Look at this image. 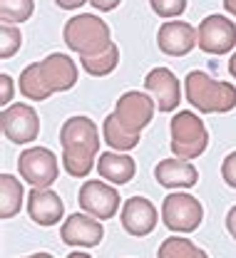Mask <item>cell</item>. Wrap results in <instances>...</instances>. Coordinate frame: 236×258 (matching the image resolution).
<instances>
[{
	"mask_svg": "<svg viewBox=\"0 0 236 258\" xmlns=\"http://www.w3.org/2000/svg\"><path fill=\"white\" fill-rule=\"evenodd\" d=\"M63 40L80 57H95V55H102L104 50H109L112 32L102 18L92 15V13H82L65 23Z\"/></svg>",
	"mask_w": 236,
	"mask_h": 258,
	"instance_id": "obj_2",
	"label": "cell"
},
{
	"mask_svg": "<svg viewBox=\"0 0 236 258\" xmlns=\"http://www.w3.org/2000/svg\"><path fill=\"white\" fill-rule=\"evenodd\" d=\"M162 219L169 231L192 233L202 224L204 209L199 199H194L192 194H169L162 204Z\"/></svg>",
	"mask_w": 236,
	"mask_h": 258,
	"instance_id": "obj_5",
	"label": "cell"
},
{
	"mask_svg": "<svg viewBox=\"0 0 236 258\" xmlns=\"http://www.w3.org/2000/svg\"><path fill=\"white\" fill-rule=\"evenodd\" d=\"M28 214L37 226H55L65 214V204L50 189H33L28 196Z\"/></svg>",
	"mask_w": 236,
	"mask_h": 258,
	"instance_id": "obj_16",
	"label": "cell"
},
{
	"mask_svg": "<svg viewBox=\"0 0 236 258\" xmlns=\"http://www.w3.org/2000/svg\"><path fill=\"white\" fill-rule=\"evenodd\" d=\"M104 228L100 219L90 216V214H72L65 219V224L60 228V238L68 246H82V248H95L102 243Z\"/></svg>",
	"mask_w": 236,
	"mask_h": 258,
	"instance_id": "obj_13",
	"label": "cell"
},
{
	"mask_svg": "<svg viewBox=\"0 0 236 258\" xmlns=\"http://www.w3.org/2000/svg\"><path fill=\"white\" fill-rule=\"evenodd\" d=\"M35 70H37V77H40L42 87L47 90V95L68 92L77 82V64L63 52H52L50 57L35 62Z\"/></svg>",
	"mask_w": 236,
	"mask_h": 258,
	"instance_id": "obj_8",
	"label": "cell"
},
{
	"mask_svg": "<svg viewBox=\"0 0 236 258\" xmlns=\"http://www.w3.org/2000/svg\"><path fill=\"white\" fill-rule=\"evenodd\" d=\"M35 0H0V18L5 25L25 23L33 18Z\"/></svg>",
	"mask_w": 236,
	"mask_h": 258,
	"instance_id": "obj_24",
	"label": "cell"
},
{
	"mask_svg": "<svg viewBox=\"0 0 236 258\" xmlns=\"http://www.w3.org/2000/svg\"><path fill=\"white\" fill-rule=\"evenodd\" d=\"M229 72H231V77L236 80V52L231 55V60H229Z\"/></svg>",
	"mask_w": 236,
	"mask_h": 258,
	"instance_id": "obj_34",
	"label": "cell"
},
{
	"mask_svg": "<svg viewBox=\"0 0 236 258\" xmlns=\"http://www.w3.org/2000/svg\"><path fill=\"white\" fill-rule=\"evenodd\" d=\"M77 201L82 211L95 219H112L120 209V194L104 181H85L77 194Z\"/></svg>",
	"mask_w": 236,
	"mask_h": 258,
	"instance_id": "obj_10",
	"label": "cell"
},
{
	"mask_svg": "<svg viewBox=\"0 0 236 258\" xmlns=\"http://www.w3.org/2000/svg\"><path fill=\"white\" fill-rule=\"evenodd\" d=\"M13 92H15V87H13V77H10V75H0V104L10 107Z\"/></svg>",
	"mask_w": 236,
	"mask_h": 258,
	"instance_id": "obj_29",
	"label": "cell"
},
{
	"mask_svg": "<svg viewBox=\"0 0 236 258\" xmlns=\"http://www.w3.org/2000/svg\"><path fill=\"white\" fill-rule=\"evenodd\" d=\"M18 171L33 189H50L57 179V157L47 147H30L18 157Z\"/></svg>",
	"mask_w": 236,
	"mask_h": 258,
	"instance_id": "obj_4",
	"label": "cell"
},
{
	"mask_svg": "<svg viewBox=\"0 0 236 258\" xmlns=\"http://www.w3.org/2000/svg\"><path fill=\"white\" fill-rule=\"evenodd\" d=\"M63 10H75V8H82L85 3H90V0H55Z\"/></svg>",
	"mask_w": 236,
	"mask_h": 258,
	"instance_id": "obj_32",
	"label": "cell"
},
{
	"mask_svg": "<svg viewBox=\"0 0 236 258\" xmlns=\"http://www.w3.org/2000/svg\"><path fill=\"white\" fill-rule=\"evenodd\" d=\"M23 258H55L52 253H33V256H23Z\"/></svg>",
	"mask_w": 236,
	"mask_h": 258,
	"instance_id": "obj_35",
	"label": "cell"
},
{
	"mask_svg": "<svg viewBox=\"0 0 236 258\" xmlns=\"http://www.w3.org/2000/svg\"><path fill=\"white\" fill-rule=\"evenodd\" d=\"M20 92L28 97V99H33V102H40V99H47V90L42 87V82H40V77H37V70H35V62L28 64L25 70H23V75H20Z\"/></svg>",
	"mask_w": 236,
	"mask_h": 258,
	"instance_id": "obj_25",
	"label": "cell"
},
{
	"mask_svg": "<svg viewBox=\"0 0 236 258\" xmlns=\"http://www.w3.org/2000/svg\"><path fill=\"white\" fill-rule=\"evenodd\" d=\"M157 219H159V216H157L154 204H152L149 199H144V196L127 199L125 206H122V216H120L122 228H125L130 236H135V238L149 236V233L157 228Z\"/></svg>",
	"mask_w": 236,
	"mask_h": 258,
	"instance_id": "obj_12",
	"label": "cell"
},
{
	"mask_svg": "<svg viewBox=\"0 0 236 258\" xmlns=\"http://www.w3.org/2000/svg\"><path fill=\"white\" fill-rule=\"evenodd\" d=\"M90 3H92L97 10H114L122 0H90Z\"/></svg>",
	"mask_w": 236,
	"mask_h": 258,
	"instance_id": "obj_31",
	"label": "cell"
},
{
	"mask_svg": "<svg viewBox=\"0 0 236 258\" xmlns=\"http://www.w3.org/2000/svg\"><path fill=\"white\" fill-rule=\"evenodd\" d=\"M221 176H224V181H226L231 189H236V152H231V154L224 159V164H221Z\"/></svg>",
	"mask_w": 236,
	"mask_h": 258,
	"instance_id": "obj_28",
	"label": "cell"
},
{
	"mask_svg": "<svg viewBox=\"0 0 236 258\" xmlns=\"http://www.w3.org/2000/svg\"><path fill=\"white\" fill-rule=\"evenodd\" d=\"M60 144L63 149H87L92 154L100 152V137L97 127L87 117H72L60 129Z\"/></svg>",
	"mask_w": 236,
	"mask_h": 258,
	"instance_id": "obj_15",
	"label": "cell"
},
{
	"mask_svg": "<svg viewBox=\"0 0 236 258\" xmlns=\"http://www.w3.org/2000/svg\"><path fill=\"white\" fill-rule=\"evenodd\" d=\"M114 117H117V122L127 132L139 134L154 117V102H152V97H147L144 92H125L117 99Z\"/></svg>",
	"mask_w": 236,
	"mask_h": 258,
	"instance_id": "obj_9",
	"label": "cell"
},
{
	"mask_svg": "<svg viewBox=\"0 0 236 258\" xmlns=\"http://www.w3.org/2000/svg\"><path fill=\"white\" fill-rule=\"evenodd\" d=\"M154 176L162 186L167 189H192L199 181V171L194 169V164L182 159H164L157 164Z\"/></svg>",
	"mask_w": 236,
	"mask_h": 258,
	"instance_id": "obj_17",
	"label": "cell"
},
{
	"mask_svg": "<svg viewBox=\"0 0 236 258\" xmlns=\"http://www.w3.org/2000/svg\"><path fill=\"white\" fill-rule=\"evenodd\" d=\"M68 258H92V256H87V253H70Z\"/></svg>",
	"mask_w": 236,
	"mask_h": 258,
	"instance_id": "obj_36",
	"label": "cell"
},
{
	"mask_svg": "<svg viewBox=\"0 0 236 258\" xmlns=\"http://www.w3.org/2000/svg\"><path fill=\"white\" fill-rule=\"evenodd\" d=\"M97 171H100L102 179H107L109 184H127L137 174V164H135V159L127 157V154L107 152V154H102L100 161H97Z\"/></svg>",
	"mask_w": 236,
	"mask_h": 258,
	"instance_id": "obj_18",
	"label": "cell"
},
{
	"mask_svg": "<svg viewBox=\"0 0 236 258\" xmlns=\"http://www.w3.org/2000/svg\"><path fill=\"white\" fill-rule=\"evenodd\" d=\"M144 87L157 99V109H159V112H171V109H176L179 102H182L179 80L174 77V72H171L169 67H154V70L144 77Z\"/></svg>",
	"mask_w": 236,
	"mask_h": 258,
	"instance_id": "obj_14",
	"label": "cell"
},
{
	"mask_svg": "<svg viewBox=\"0 0 236 258\" xmlns=\"http://www.w3.org/2000/svg\"><path fill=\"white\" fill-rule=\"evenodd\" d=\"M224 8L236 18V0H224Z\"/></svg>",
	"mask_w": 236,
	"mask_h": 258,
	"instance_id": "obj_33",
	"label": "cell"
},
{
	"mask_svg": "<svg viewBox=\"0 0 236 258\" xmlns=\"http://www.w3.org/2000/svg\"><path fill=\"white\" fill-rule=\"evenodd\" d=\"M157 258H209L206 251H202L199 246H194L189 238H167L159 251H157Z\"/></svg>",
	"mask_w": 236,
	"mask_h": 258,
	"instance_id": "obj_22",
	"label": "cell"
},
{
	"mask_svg": "<svg viewBox=\"0 0 236 258\" xmlns=\"http://www.w3.org/2000/svg\"><path fill=\"white\" fill-rule=\"evenodd\" d=\"M184 85L187 99L204 114H226L236 107V87L231 82H219L202 70H192Z\"/></svg>",
	"mask_w": 236,
	"mask_h": 258,
	"instance_id": "obj_1",
	"label": "cell"
},
{
	"mask_svg": "<svg viewBox=\"0 0 236 258\" xmlns=\"http://www.w3.org/2000/svg\"><path fill=\"white\" fill-rule=\"evenodd\" d=\"M0 127H3V134H5L8 142L28 144V142L37 139V134H40V117L30 104L15 102V104L3 109Z\"/></svg>",
	"mask_w": 236,
	"mask_h": 258,
	"instance_id": "obj_6",
	"label": "cell"
},
{
	"mask_svg": "<svg viewBox=\"0 0 236 258\" xmlns=\"http://www.w3.org/2000/svg\"><path fill=\"white\" fill-rule=\"evenodd\" d=\"M157 45L164 55L184 57L199 45V32L184 20H169L157 32Z\"/></svg>",
	"mask_w": 236,
	"mask_h": 258,
	"instance_id": "obj_11",
	"label": "cell"
},
{
	"mask_svg": "<svg viewBox=\"0 0 236 258\" xmlns=\"http://www.w3.org/2000/svg\"><path fill=\"white\" fill-rule=\"evenodd\" d=\"M95 157L92 152L87 149H63V166L70 176L75 179H82L92 171V164H95Z\"/></svg>",
	"mask_w": 236,
	"mask_h": 258,
	"instance_id": "obj_21",
	"label": "cell"
},
{
	"mask_svg": "<svg viewBox=\"0 0 236 258\" xmlns=\"http://www.w3.org/2000/svg\"><path fill=\"white\" fill-rule=\"evenodd\" d=\"M0 57L3 60H8V57H13L18 50H20V42H23V35L20 30L15 28V25H0Z\"/></svg>",
	"mask_w": 236,
	"mask_h": 258,
	"instance_id": "obj_26",
	"label": "cell"
},
{
	"mask_svg": "<svg viewBox=\"0 0 236 258\" xmlns=\"http://www.w3.org/2000/svg\"><path fill=\"white\" fill-rule=\"evenodd\" d=\"M149 5L159 18H176L187 10V0H149Z\"/></svg>",
	"mask_w": 236,
	"mask_h": 258,
	"instance_id": "obj_27",
	"label": "cell"
},
{
	"mask_svg": "<svg viewBox=\"0 0 236 258\" xmlns=\"http://www.w3.org/2000/svg\"><path fill=\"white\" fill-rule=\"evenodd\" d=\"M171 154L182 161L202 157L204 149L209 147V132L204 122L192 112H179L171 119Z\"/></svg>",
	"mask_w": 236,
	"mask_h": 258,
	"instance_id": "obj_3",
	"label": "cell"
},
{
	"mask_svg": "<svg viewBox=\"0 0 236 258\" xmlns=\"http://www.w3.org/2000/svg\"><path fill=\"white\" fill-rule=\"evenodd\" d=\"M23 206V186L10 174L0 176V219H10Z\"/></svg>",
	"mask_w": 236,
	"mask_h": 258,
	"instance_id": "obj_19",
	"label": "cell"
},
{
	"mask_svg": "<svg viewBox=\"0 0 236 258\" xmlns=\"http://www.w3.org/2000/svg\"><path fill=\"white\" fill-rule=\"evenodd\" d=\"M226 231L231 233V238H236V206H231L226 214Z\"/></svg>",
	"mask_w": 236,
	"mask_h": 258,
	"instance_id": "obj_30",
	"label": "cell"
},
{
	"mask_svg": "<svg viewBox=\"0 0 236 258\" xmlns=\"http://www.w3.org/2000/svg\"><path fill=\"white\" fill-rule=\"evenodd\" d=\"M80 62H82V67H85L87 75H92V77H104V75H109V72L117 67V62H120V50H117V45L112 42L109 50H104L102 55L82 57Z\"/></svg>",
	"mask_w": 236,
	"mask_h": 258,
	"instance_id": "obj_23",
	"label": "cell"
},
{
	"mask_svg": "<svg viewBox=\"0 0 236 258\" xmlns=\"http://www.w3.org/2000/svg\"><path fill=\"white\" fill-rule=\"evenodd\" d=\"M102 132H104V142H107L112 149L130 152V149H135L137 144H139V134L127 132V129L117 122V117H114V114H109V117L104 119V127H102Z\"/></svg>",
	"mask_w": 236,
	"mask_h": 258,
	"instance_id": "obj_20",
	"label": "cell"
},
{
	"mask_svg": "<svg viewBox=\"0 0 236 258\" xmlns=\"http://www.w3.org/2000/svg\"><path fill=\"white\" fill-rule=\"evenodd\" d=\"M197 32L199 50L206 55H229L236 45V25L224 15H206Z\"/></svg>",
	"mask_w": 236,
	"mask_h": 258,
	"instance_id": "obj_7",
	"label": "cell"
}]
</instances>
